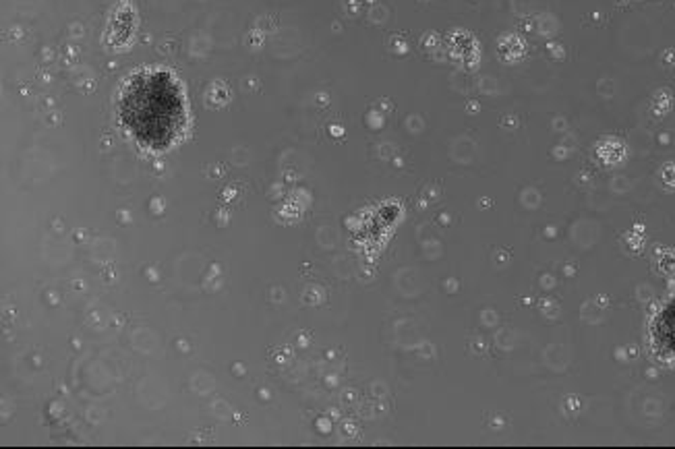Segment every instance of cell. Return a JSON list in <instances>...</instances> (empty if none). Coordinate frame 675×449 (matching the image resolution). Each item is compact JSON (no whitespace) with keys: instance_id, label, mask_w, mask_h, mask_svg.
<instances>
[{"instance_id":"7a4b0ae2","label":"cell","mask_w":675,"mask_h":449,"mask_svg":"<svg viewBox=\"0 0 675 449\" xmlns=\"http://www.w3.org/2000/svg\"><path fill=\"white\" fill-rule=\"evenodd\" d=\"M657 335L661 342V348L667 350L669 354L675 356V303L669 305L663 315L659 317V325H657Z\"/></svg>"},{"instance_id":"6da1fadb","label":"cell","mask_w":675,"mask_h":449,"mask_svg":"<svg viewBox=\"0 0 675 449\" xmlns=\"http://www.w3.org/2000/svg\"><path fill=\"white\" fill-rule=\"evenodd\" d=\"M119 114L139 145L162 151L185 130V100L176 79L164 70H145L129 81Z\"/></svg>"}]
</instances>
